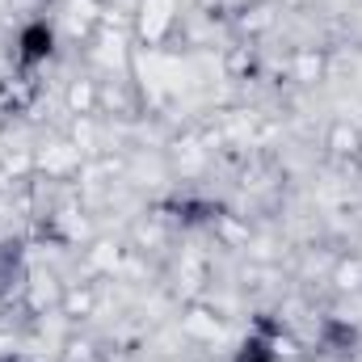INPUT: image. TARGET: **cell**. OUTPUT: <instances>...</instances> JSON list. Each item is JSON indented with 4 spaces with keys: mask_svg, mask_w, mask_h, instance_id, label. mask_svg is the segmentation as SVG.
I'll return each mask as SVG.
<instances>
[{
    "mask_svg": "<svg viewBox=\"0 0 362 362\" xmlns=\"http://www.w3.org/2000/svg\"><path fill=\"white\" fill-rule=\"evenodd\" d=\"M0 362H13V358H0Z\"/></svg>",
    "mask_w": 362,
    "mask_h": 362,
    "instance_id": "obj_2",
    "label": "cell"
},
{
    "mask_svg": "<svg viewBox=\"0 0 362 362\" xmlns=\"http://www.w3.org/2000/svg\"><path fill=\"white\" fill-rule=\"evenodd\" d=\"M55 51V30L47 21H30L21 34H17V64L21 68H34V64H47Z\"/></svg>",
    "mask_w": 362,
    "mask_h": 362,
    "instance_id": "obj_1",
    "label": "cell"
}]
</instances>
